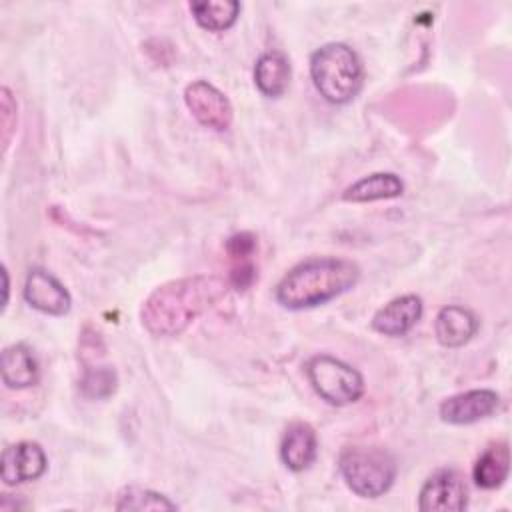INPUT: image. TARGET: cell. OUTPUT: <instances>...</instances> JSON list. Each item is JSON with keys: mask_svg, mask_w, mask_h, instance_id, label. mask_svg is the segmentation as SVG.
Listing matches in <instances>:
<instances>
[{"mask_svg": "<svg viewBox=\"0 0 512 512\" xmlns=\"http://www.w3.org/2000/svg\"><path fill=\"white\" fill-rule=\"evenodd\" d=\"M256 88L268 96L278 98L288 90L290 84V62L280 50H268L260 54L254 64Z\"/></svg>", "mask_w": 512, "mask_h": 512, "instance_id": "15", "label": "cell"}, {"mask_svg": "<svg viewBox=\"0 0 512 512\" xmlns=\"http://www.w3.org/2000/svg\"><path fill=\"white\" fill-rule=\"evenodd\" d=\"M46 466L48 460L42 446L38 442L22 440L4 448L0 460V478L6 486L32 482L46 472Z\"/></svg>", "mask_w": 512, "mask_h": 512, "instance_id": "8", "label": "cell"}, {"mask_svg": "<svg viewBox=\"0 0 512 512\" xmlns=\"http://www.w3.org/2000/svg\"><path fill=\"white\" fill-rule=\"evenodd\" d=\"M510 472V448L506 442H494L476 458L472 478L484 490L500 488Z\"/></svg>", "mask_w": 512, "mask_h": 512, "instance_id": "16", "label": "cell"}, {"mask_svg": "<svg viewBox=\"0 0 512 512\" xmlns=\"http://www.w3.org/2000/svg\"><path fill=\"white\" fill-rule=\"evenodd\" d=\"M24 300L34 310L50 316H64L72 306L66 286L44 268H32L28 272L24 282Z\"/></svg>", "mask_w": 512, "mask_h": 512, "instance_id": "10", "label": "cell"}, {"mask_svg": "<svg viewBox=\"0 0 512 512\" xmlns=\"http://www.w3.org/2000/svg\"><path fill=\"white\" fill-rule=\"evenodd\" d=\"M226 250H228L232 260L246 262V260H250V256L256 250V236L250 234V232H238V234L228 238Z\"/></svg>", "mask_w": 512, "mask_h": 512, "instance_id": "22", "label": "cell"}, {"mask_svg": "<svg viewBox=\"0 0 512 512\" xmlns=\"http://www.w3.org/2000/svg\"><path fill=\"white\" fill-rule=\"evenodd\" d=\"M0 108H2V148L6 152L10 146L12 132L16 128V102L12 98V92L6 86L0 92Z\"/></svg>", "mask_w": 512, "mask_h": 512, "instance_id": "21", "label": "cell"}, {"mask_svg": "<svg viewBox=\"0 0 512 512\" xmlns=\"http://www.w3.org/2000/svg\"><path fill=\"white\" fill-rule=\"evenodd\" d=\"M318 454V438L308 422H292L280 440V458L292 472L306 470Z\"/></svg>", "mask_w": 512, "mask_h": 512, "instance_id": "13", "label": "cell"}, {"mask_svg": "<svg viewBox=\"0 0 512 512\" xmlns=\"http://www.w3.org/2000/svg\"><path fill=\"white\" fill-rule=\"evenodd\" d=\"M228 280L196 274L170 280L152 290L140 310V320L152 336H178L198 316L218 304L228 292Z\"/></svg>", "mask_w": 512, "mask_h": 512, "instance_id": "1", "label": "cell"}, {"mask_svg": "<svg viewBox=\"0 0 512 512\" xmlns=\"http://www.w3.org/2000/svg\"><path fill=\"white\" fill-rule=\"evenodd\" d=\"M360 278V268L348 258L314 256L290 268L276 286V300L290 310L326 304L348 292Z\"/></svg>", "mask_w": 512, "mask_h": 512, "instance_id": "2", "label": "cell"}, {"mask_svg": "<svg viewBox=\"0 0 512 512\" xmlns=\"http://www.w3.org/2000/svg\"><path fill=\"white\" fill-rule=\"evenodd\" d=\"M422 310L424 304L420 296L402 294L376 310V314L372 316V328L384 336H404L416 326Z\"/></svg>", "mask_w": 512, "mask_h": 512, "instance_id": "11", "label": "cell"}, {"mask_svg": "<svg viewBox=\"0 0 512 512\" xmlns=\"http://www.w3.org/2000/svg\"><path fill=\"white\" fill-rule=\"evenodd\" d=\"M240 2L236 0H204L190 2V12L198 26L210 32L228 30L240 16Z\"/></svg>", "mask_w": 512, "mask_h": 512, "instance_id": "18", "label": "cell"}, {"mask_svg": "<svg viewBox=\"0 0 512 512\" xmlns=\"http://www.w3.org/2000/svg\"><path fill=\"white\" fill-rule=\"evenodd\" d=\"M346 486L362 498H378L390 490L396 478L394 456L380 446H348L338 458Z\"/></svg>", "mask_w": 512, "mask_h": 512, "instance_id": "4", "label": "cell"}, {"mask_svg": "<svg viewBox=\"0 0 512 512\" xmlns=\"http://www.w3.org/2000/svg\"><path fill=\"white\" fill-rule=\"evenodd\" d=\"M184 102L190 114L204 126L216 132L230 128L234 108L228 96L208 80H194L184 88Z\"/></svg>", "mask_w": 512, "mask_h": 512, "instance_id": "6", "label": "cell"}, {"mask_svg": "<svg viewBox=\"0 0 512 512\" xmlns=\"http://www.w3.org/2000/svg\"><path fill=\"white\" fill-rule=\"evenodd\" d=\"M80 390L92 400L108 398L116 390V372L110 366L86 368L80 378Z\"/></svg>", "mask_w": 512, "mask_h": 512, "instance_id": "20", "label": "cell"}, {"mask_svg": "<svg viewBox=\"0 0 512 512\" xmlns=\"http://www.w3.org/2000/svg\"><path fill=\"white\" fill-rule=\"evenodd\" d=\"M468 492L464 478L458 470H436L420 488L418 508L424 512H458L464 510Z\"/></svg>", "mask_w": 512, "mask_h": 512, "instance_id": "7", "label": "cell"}, {"mask_svg": "<svg viewBox=\"0 0 512 512\" xmlns=\"http://www.w3.org/2000/svg\"><path fill=\"white\" fill-rule=\"evenodd\" d=\"M478 326L480 322L470 308L448 304L436 314L434 334L442 346L460 348L472 340V336L478 332Z\"/></svg>", "mask_w": 512, "mask_h": 512, "instance_id": "12", "label": "cell"}, {"mask_svg": "<svg viewBox=\"0 0 512 512\" xmlns=\"http://www.w3.org/2000/svg\"><path fill=\"white\" fill-rule=\"evenodd\" d=\"M114 508L116 510H176L178 506L160 492L140 488V486H128L118 494V502L114 504Z\"/></svg>", "mask_w": 512, "mask_h": 512, "instance_id": "19", "label": "cell"}, {"mask_svg": "<svg viewBox=\"0 0 512 512\" xmlns=\"http://www.w3.org/2000/svg\"><path fill=\"white\" fill-rule=\"evenodd\" d=\"M2 382L12 390L34 386L40 378V366L30 346L18 342L4 348L0 358Z\"/></svg>", "mask_w": 512, "mask_h": 512, "instance_id": "14", "label": "cell"}, {"mask_svg": "<svg viewBox=\"0 0 512 512\" xmlns=\"http://www.w3.org/2000/svg\"><path fill=\"white\" fill-rule=\"evenodd\" d=\"M310 76L314 88L330 104L354 100L364 84V68L358 54L342 42H328L312 52Z\"/></svg>", "mask_w": 512, "mask_h": 512, "instance_id": "3", "label": "cell"}, {"mask_svg": "<svg viewBox=\"0 0 512 512\" xmlns=\"http://www.w3.org/2000/svg\"><path fill=\"white\" fill-rule=\"evenodd\" d=\"M306 376L316 390V394L332 406H346L364 394V378L350 364L320 354L308 360Z\"/></svg>", "mask_w": 512, "mask_h": 512, "instance_id": "5", "label": "cell"}, {"mask_svg": "<svg viewBox=\"0 0 512 512\" xmlns=\"http://www.w3.org/2000/svg\"><path fill=\"white\" fill-rule=\"evenodd\" d=\"M500 408V396L490 388H476L458 392L442 400L438 414L448 424H472L492 416Z\"/></svg>", "mask_w": 512, "mask_h": 512, "instance_id": "9", "label": "cell"}, {"mask_svg": "<svg viewBox=\"0 0 512 512\" xmlns=\"http://www.w3.org/2000/svg\"><path fill=\"white\" fill-rule=\"evenodd\" d=\"M404 192V182L400 180V176L392 174V172H374L368 174L360 180H356L354 184H350L344 194L342 200L346 202H374V200H388V198H396Z\"/></svg>", "mask_w": 512, "mask_h": 512, "instance_id": "17", "label": "cell"}, {"mask_svg": "<svg viewBox=\"0 0 512 512\" xmlns=\"http://www.w3.org/2000/svg\"><path fill=\"white\" fill-rule=\"evenodd\" d=\"M256 278V268L250 260L246 262H238L232 272H230V278H228V284L234 286L236 290H246Z\"/></svg>", "mask_w": 512, "mask_h": 512, "instance_id": "23", "label": "cell"}]
</instances>
